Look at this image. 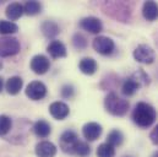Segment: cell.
<instances>
[{
	"label": "cell",
	"instance_id": "10",
	"mask_svg": "<svg viewBox=\"0 0 158 157\" xmlns=\"http://www.w3.org/2000/svg\"><path fill=\"white\" fill-rule=\"evenodd\" d=\"M50 68V62L49 59L43 55V54H38V55H35L32 59H31V70L37 74V75H43L45 74Z\"/></svg>",
	"mask_w": 158,
	"mask_h": 157
},
{
	"label": "cell",
	"instance_id": "21",
	"mask_svg": "<svg viewBox=\"0 0 158 157\" xmlns=\"http://www.w3.org/2000/svg\"><path fill=\"white\" fill-rule=\"evenodd\" d=\"M19 31V26L11 21H5L0 20V35L4 36H10L12 33H16Z\"/></svg>",
	"mask_w": 158,
	"mask_h": 157
},
{
	"label": "cell",
	"instance_id": "8",
	"mask_svg": "<svg viewBox=\"0 0 158 157\" xmlns=\"http://www.w3.org/2000/svg\"><path fill=\"white\" fill-rule=\"evenodd\" d=\"M26 96L32 101H40L47 96V86L40 81H32L26 87Z\"/></svg>",
	"mask_w": 158,
	"mask_h": 157
},
{
	"label": "cell",
	"instance_id": "28",
	"mask_svg": "<svg viewBox=\"0 0 158 157\" xmlns=\"http://www.w3.org/2000/svg\"><path fill=\"white\" fill-rule=\"evenodd\" d=\"M75 93V90L71 85H65L63 88H61V96L64 98H71Z\"/></svg>",
	"mask_w": 158,
	"mask_h": 157
},
{
	"label": "cell",
	"instance_id": "20",
	"mask_svg": "<svg viewBox=\"0 0 158 157\" xmlns=\"http://www.w3.org/2000/svg\"><path fill=\"white\" fill-rule=\"evenodd\" d=\"M42 33L47 37V38H54L55 36H58L60 33V28L59 26L54 22V21H45L42 23L40 26Z\"/></svg>",
	"mask_w": 158,
	"mask_h": 157
},
{
	"label": "cell",
	"instance_id": "4",
	"mask_svg": "<svg viewBox=\"0 0 158 157\" xmlns=\"http://www.w3.org/2000/svg\"><path fill=\"white\" fill-rule=\"evenodd\" d=\"M79 142V135L75 131H73V130L64 131L61 134V136H60V140H59L60 149L65 154H69V155H75V151H76V147H77Z\"/></svg>",
	"mask_w": 158,
	"mask_h": 157
},
{
	"label": "cell",
	"instance_id": "14",
	"mask_svg": "<svg viewBox=\"0 0 158 157\" xmlns=\"http://www.w3.org/2000/svg\"><path fill=\"white\" fill-rule=\"evenodd\" d=\"M47 52L49 53V55L53 59H60V58H65L68 54L66 47L64 45V43H61L60 40H52L48 47H47Z\"/></svg>",
	"mask_w": 158,
	"mask_h": 157
},
{
	"label": "cell",
	"instance_id": "15",
	"mask_svg": "<svg viewBox=\"0 0 158 157\" xmlns=\"http://www.w3.org/2000/svg\"><path fill=\"white\" fill-rule=\"evenodd\" d=\"M142 15L146 21H156L158 19V4L156 1H145L142 6Z\"/></svg>",
	"mask_w": 158,
	"mask_h": 157
},
{
	"label": "cell",
	"instance_id": "29",
	"mask_svg": "<svg viewBox=\"0 0 158 157\" xmlns=\"http://www.w3.org/2000/svg\"><path fill=\"white\" fill-rule=\"evenodd\" d=\"M150 139H151V141H152L155 145H157L158 146V124H157V126H155V129L151 131V134H150Z\"/></svg>",
	"mask_w": 158,
	"mask_h": 157
},
{
	"label": "cell",
	"instance_id": "25",
	"mask_svg": "<svg viewBox=\"0 0 158 157\" xmlns=\"http://www.w3.org/2000/svg\"><path fill=\"white\" fill-rule=\"evenodd\" d=\"M12 126V121L7 116H0V136L6 135Z\"/></svg>",
	"mask_w": 158,
	"mask_h": 157
},
{
	"label": "cell",
	"instance_id": "5",
	"mask_svg": "<svg viewBox=\"0 0 158 157\" xmlns=\"http://www.w3.org/2000/svg\"><path fill=\"white\" fill-rule=\"evenodd\" d=\"M21 49L20 40L15 37L4 36L0 37V58L16 55Z\"/></svg>",
	"mask_w": 158,
	"mask_h": 157
},
{
	"label": "cell",
	"instance_id": "16",
	"mask_svg": "<svg viewBox=\"0 0 158 157\" xmlns=\"http://www.w3.org/2000/svg\"><path fill=\"white\" fill-rule=\"evenodd\" d=\"M22 86H23V80L20 76H11L7 78V81L5 83V88H6L7 93L12 95V96L20 93V91L22 90Z\"/></svg>",
	"mask_w": 158,
	"mask_h": 157
},
{
	"label": "cell",
	"instance_id": "18",
	"mask_svg": "<svg viewBox=\"0 0 158 157\" xmlns=\"http://www.w3.org/2000/svg\"><path fill=\"white\" fill-rule=\"evenodd\" d=\"M79 69L85 75H93L97 71L98 65L93 58H83L79 63Z\"/></svg>",
	"mask_w": 158,
	"mask_h": 157
},
{
	"label": "cell",
	"instance_id": "31",
	"mask_svg": "<svg viewBox=\"0 0 158 157\" xmlns=\"http://www.w3.org/2000/svg\"><path fill=\"white\" fill-rule=\"evenodd\" d=\"M152 157H158V151H157V152H155V154H153V156H152Z\"/></svg>",
	"mask_w": 158,
	"mask_h": 157
},
{
	"label": "cell",
	"instance_id": "19",
	"mask_svg": "<svg viewBox=\"0 0 158 157\" xmlns=\"http://www.w3.org/2000/svg\"><path fill=\"white\" fill-rule=\"evenodd\" d=\"M5 14L10 21H16L23 15V6L20 2H11L7 5Z\"/></svg>",
	"mask_w": 158,
	"mask_h": 157
},
{
	"label": "cell",
	"instance_id": "1",
	"mask_svg": "<svg viewBox=\"0 0 158 157\" xmlns=\"http://www.w3.org/2000/svg\"><path fill=\"white\" fill-rule=\"evenodd\" d=\"M131 117L137 126L145 129L151 126L155 123V120L157 119V112L151 104L146 102H139L135 106Z\"/></svg>",
	"mask_w": 158,
	"mask_h": 157
},
{
	"label": "cell",
	"instance_id": "26",
	"mask_svg": "<svg viewBox=\"0 0 158 157\" xmlns=\"http://www.w3.org/2000/svg\"><path fill=\"white\" fill-rule=\"evenodd\" d=\"M91 154V147L86 142V141H82L80 140L79 145L76 147V151H75V155H77L80 157H86Z\"/></svg>",
	"mask_w": 158,
	"mask_h": 157
},
{
	"label": "cell",
	"instance_id": "27",
	"mask_svg": "<svg viewBox=\"0 0 158 157\" xmlns=\"http://www.w3.org/2000/svg\"><path fill=\"white\" fill-rule=\"evenodd\" d=\"M73 44H74V47H75L76 49L82 50V49H85V48L87 47V39H86V37H85L83 35L76 33V35L74 36V38H73Z\"/></svg>",
	"mask_w": 158,
	"mask_h": 157
},
{
	"label": "cell",
	"instance_id": "7",
	"mask_svg": "<svg viewBox=\"0 0 158 157\" xmlns=\"http://www.w3.org/2000/svg\"><path fill=\"white\" fill-rule=\"evenodd\" d=\"M134 58L141 64H152L156 59L155 50L147 44H140L134 50Z\"/></svg>",
	"mask_w": 158,
	"mask_h": 157
},
{
	"label": "cell",
	"instance_id": "24",
	"mask_svg": "<svg viewBox=\"0 0 158 157\" xmlns=\"http://www.w3.org/2000/svg\"><path fill=\"white\" fill-rule=\"evenodd\" d=\"M115 156V147L109 145L108 142H103L97 149V157H114Z\"/></svg>",
	"mask_w": 158,
	"mask_h": 157
},
{
	"label": "cell",
	"instance_id": "22",
	"mask_svg": "<svg viewBox=\"0 0 158 157\" xmlns=\"http://www.w3.org/2000/svg\"><path fill=\"white\" fill-rule=\"evenodd\" d=\"M123 141H124V135H123V133L120 130H118V129L112 130L108 134V136H107V142L109 145H112L113 147L120 146L123 144Z\"/></svg>",
	"mask_w": 158,
	"mask_h": 157
},
{
	"label": "cell",
	"instance_id": "6",
	"mask_svg": "<svg viewBox=\"0 0 158 157\" xmlns=\"http://www.w3.org/2000/svg\"><path fill=\"white\" fill-rule=\"evenodd\" d=\"M92 47L101 55H110L115 49V43H114L113 39L109 38V37L98 36V37H96L93 39Z\"/></svg>",
	"mask_w": 158,
	"mask_h": 157
},
{
	"label": "cell",
	"instance_id": "17",
	"mask_svg": "<svg viewBox=\"0 0 158 157\" xmlns=\"http://www.w3.org/2000/svg\"><path fill=\"white\" fill-rule=\"evenodd\" d=\"M33 133L36 134V136H38L40 139H45L50 135L52 133V126L48 121L40 119L33 124Z\"/></svg>",
	"mask_w": 158,
	"mask_h": 157
},
{
	"label": "cell",
	"instance_id": "2",
	"mask_svg": "<svg viewBox=\"0 0 158 157\" xmlns=\"http://www.w3.org/2000/svg\"><path fill=\"white\" fill-rule=\"evenodd\" d=\"M148 83H150V76L142 69H139L130 78L124 80V82L121 85V92L124 96L130 97V96L135 95L141 87L147 86Z\"/></svg>",
	"mask_w": 158,
	"mask_h": 157
},
{
	"label": "cell",
	"instance_id": "23",
	"mask_svg": "<svg viewBox=\"0 0 158 157\" xmlns=\"http://www.w3.org/2000/svg\"><path fill=\"white\" fill-rule=\"evenodd\" d=\"M40 11H42V5L38 1H27L23 5V14H26L28 16L38 15Z\"/></svg>",
	"mask_w": 158,
	"mask_h": 157
},
{
	"label": "cell",
	"instance_id": "3",
	"mask_svg": "<svg viewBox=\"0 0 158 157\" xmlns=\"http://www.w3.org/2000/svg\"><path fill=\"white\" fill-rule=\"evenodd\" d=\"M104 107H106L107 112L110 113L112 116L123 117L127 113L130 104H129L127 100H124V98L119 97L117 93L110 92L107 95V97L104 100Z\"/></svg>",
	"mask_w": 158,
	"mask_h": 157
},
{
	"label": "cell",
	"instance_id": "12",
	"mask_svg": "<svg viewBox=\"0 0 158 157\" xmlns=\"http://www.w3.org/2000/svg\"><path fill=\"white\" fill-rule=\"evenodd\" d=\"M49 113H50L52 117L54 119H56V120H64L69 116L70 108H69V106L66 103H64L61 101H56V102H53L49 106Z\"/></svg>",
	"mask_w": 158,
	"mask_h": 157
},
{
	"label": "cell",
	"instance_id": "9",
	"mask_svg": "<svg viewBox=\"0 0 158 157\" xmlns=\"http://www.w3.org/2000/svg\"><path fill=\"white\" fill-rule=\"evenodd\" d=\"M80 27L85 31H87L88 33L92 35H98L103 31V23L99 19L93 17V16H88L85 17L80 21Z\"/></svg>",
	"mask_w": 158,
	"mask_h": 157
},
{
	"label": "cell",
	"instance_id": "13",
	"mask_svg": "<svg viewBox=\"0 0 158 157\" xmlns=\"http://www.w3.org/2000/svg\"><path fill=\"white\" fill-rule=\"evenodd\" d=\"M56 151V146L50 141H40L35 149V152L38 157H54Z\"/></svg>",
	"mask_w": 158,
	"mask_h": 157
},
{
	"label": "cell",
	"instance_id": "30",
	"mask_svg": "<svg viewBox=\"0 0 158 157\" xmlns=\"http://www.w3.org/2000/svg\"><path fill=\"white\" fill-rule=\"evenodd\" d=\"M2 87H4V80H2L1 76H0V92L2 91Z\"/></svg>",
	"mask_w": 158,
	"mask_h": 157
},
{
	"label": "cell",
	"instance_id": "11",
	"mask_svg": "<svg viewBox=\"0 0 158 157\" xmlns=\"http://www.w3.org/2000/svg\"><path fill=\"white\" fill-rule=\"evenodd\" d=\"M102 126L101 124L96 121H89L83 125L82 128V135L87 141H94L102 135Z\"/></svg>",
	"mask_w": 158,
	"mask_h": 157
}]
</instances>
